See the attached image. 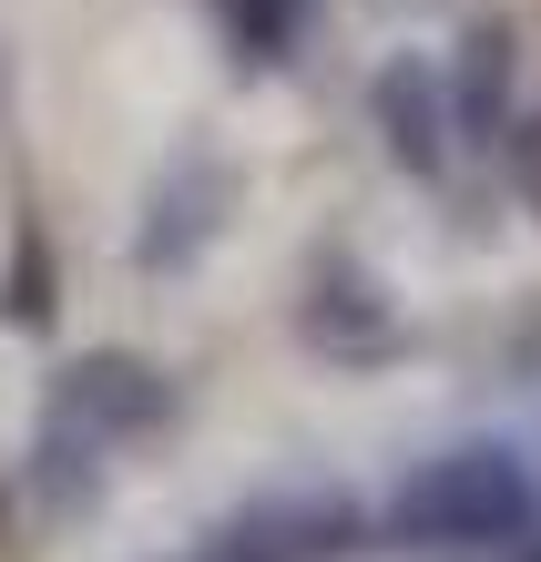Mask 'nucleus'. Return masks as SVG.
<instances>
[{
  "label": "nucleus",
  "mask_w": 541,
  "mask_h": 562,
  "mask_svg": "<svg viewBox=\"0 0 541 562\" xmlns=\"http://www.w3.org/2000/svg\"><path fill=\"white\" fill-rule=\"evenodd\" d=\"M0 123H11V52H0Z\"/></svg>",
  "instance_id": "1a4fd4ad"
},
{
  "label": "nucleus",
  "mask_w": 541,
  "mask_h": 562,
  "mask_svg": "<svg viewBox=\"0 0 541 562\" xmlns=\"http://www.w3.org/2000/svg\"><path fill=\"white\" fill-rule=\"evenodd\" d=\"M439 72H450V113H460V144H470V164L491 175V144L511 134V113L531 103V92H521V31L500 21V11L460 21V42L439 52Z\"/></svg>",
  "instance_id": "423d86ee"
},
{
  "label": "nucleus",
  "mask_w": 541,
  "mask_h": 562,
  "mask_svg": "<svg viewBox=\"0 0 541 562\" xmlns=\"http://www.w3.org/2000/svg\"><path fill=\"white\" fill-rule=\"evenodd\" d=\"M205 21H215V42L235 72H296V61L317 52V31H327V0H205Z\"/></svg>",
  "instance_id": "0eeeda50"
},
{
  "label": "nucleus",
  "mask_w": 541,
  "mask_h": 562,
  "mask_svg": "<svg viewBox=\"0 0 541 562\" xmlns=\"http://www.w3.org/2000/svg\"><path fill=\"white\" fill-rule=\"evenodd\" d=\"M368 134L379 154L409 175L419 194H460L481 164L460 144V113H450V72H439V52H388L379 72H368Z\"/></svg>",
  "instance_id": "39448f33"
},
{
  "label": "nucleus",
  "mask_w": 541,
  "mask_h": 562,
  "mask_svg": "<svg viewBox=\"0 0 541 562\" xmlns=\"http://www.w3.org/2000/svg\"><path fill=\"white\" fill-rule=\"evenodd\" d=\"M235 194H246V175L215 154V144H174L144 175V205H133V236H123V267L133 277H194L225 236Z\"/></svg>",
  "instance_id": "7ed1b4c3"
},
{
  "label": "nucleus",
  "mask_w": 541,
  "mask_h": 562,
  "mask_svg": "<svg viewBox=\"0 0 541 562\" xmlns=\"http://www.w3.org/2000/svg\"><path fill=\"white\" fill-rule=\"evenodd\" d=\"M164 419H174V379H164L154 358H133V348H92L82 369H61L52 400H42V429H31V491H42L52 512H82L92 491H103V471L133 440H154Z\"/></svg>",
  "instance_id": "f257e3e1"
},
{
  "label": "nucleus",
  "mask_w": 541,
  "mask_h": 562,
  "mask_svg": "<svg viewBox=\"0 0 541 562\" xmlns=\"http://www.w3.org/2000/svg\"><path fill=\"white\" fill-rule=\"evenodd\" d=\"M491 175L511 184V205L541 225V103H521V113H511V134L491 144Z\"/></svg>",
  "instance_id": "6e6552de"
},
{
  "label": "nucleus",
  "mask_w": 541,
  "mask_h": 562,
  "mask_svg": "<svg viewBox=\"0 0 541 562\" xmlns=\"http://www.w3.org/2000/svg\"><path fill=\"white\" fill-rule=\"evenodd\" d=\"M541 481L511 450H450L398 491V532L409 542H531Z\"/></svg>",
  "instance_id": "20e7f679"
},
{
  "label": "nucleus",
  "mask_w": 541,
  "mask_h": 562,
  "mask_svg": "<svg viewBox=\"0 0 541 562\" xmlns=\"http://www.w3.org/2000/svg\"><path fill=\"white\" fill-rule=\"evenodd\" d=\"M286 338L327 369H379V358H398L409 317H398V286L348 236H327V246H307V267L286 286Z\"/></svg>",
  "instance_id": "f03ea898"
}]
</instances>
